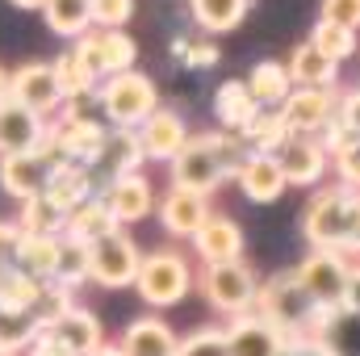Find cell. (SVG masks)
<instances>
[{"label":"cell","instance_id":"cell-8","mask_svg":"<svg viewBox=\"0 0 360 356\" xmlns=\"http://www.w3.org/2000/svg\"><path fill=\"white\" fill-rule=\"evenodd\" d=\"M297 281L302 289L310 293L314 306H344V293H348V276H352V260L344 252H331V248H310L302 260H297Z\"/></svg>","mask_w":360,"mask_h":356},{"label":"cell","instance_id":"cell-13","mask_svg":"<svg viewBox=\"0 0 360 356\" xmlns=\"http://www.w3.org/2000/svg\"><path fill=\"white\" fill-rule=\"evenodd\" d=\"M101 201L109 205V214L117 218V227L143 222L160 205L155 201V184L143 172H130V177H117V180H109V184H101Z\"/></svg>","mask_w":360,"mask_h":356},{"label":"cell","instance_id":"cell-5","mask_svg":"<svg viewBox=\"0 0 360 356\" xmlns=\"http://www.w3.org/2000/svg\"><path fill=\"white\" fill-rule=\"evenodd\" d=\"M197 289H201V298H205L218 314H226V319H239V314L256 310V298H260V281H256L252 265H243V260L205 265Z\"/></svg>","mask_w":360,"mask_h":356},{"label":"cell","instance_id":"cell-46","mask_svg":"<svg viewBox=\"0 0 360 356\" xmlns=\"http://www.w3.org/2000/svg\"><path fill=\"white\" fill-rule=\"evenodd\" d=\"M281 356H340L327 340H310V336H289V344L281 348Z\"/></svg>","mask_w":360,"mask_h":356},{"label":"cell","instance_id":"cell-42","mask_svg":"<svg viewBox=\"0 0 360 356\" xmlns=\"http://www.w3.org/2000/svg\"><path fill=\"white\" fill-rule=\"evenodd\" d=\"M134 17V0H92V25L96 30H122Z\"/></svg>","mask_w":360,"mask_h":356},{"label":"cell","instance_id":"cell-14","mask_svg":"<svg viewBox=\"0 0 360 356\" xmlns=\"http://www.w3.org/2000/svg\"><path fill=\"white\" fill-rule=\"evenodd\" d=\"M55 130H59L63 160L84 164V168H92V164L101 160V151H105V143H109V130H105L96 117H89V113H59V117H55Z\"/></svg>","mask_w":360,"mask_h":356},{"label":"cell","instance_id":"cell-37","mask_svg":"<svg viewBox=\"0 0 360 356\" xmlns=\"http://www.w3.org/2000/svg\"><path fill=\"white\" fill-rule=\"evenodd\" d=\"M310 42H314L331 63H348V59L356 55V46H360L356 30H344V25H331V21H314Z\"/></svg>","mask_w":360,"mask_h":356},{"label":"cell","instance_id":"cell-32","mask_svg":"<svg viewBox=\"0 0 360 356\" xmlns=\"http://www.w3.org/2000/svg\"><path fill=\"white\" fill-rule=\"evenodd\" d=\"M193 21L214 38V34H231L243 25L248 17V0H188Z\"/></svg>","mask_w":360,"mask_h":356},{"label":"cell","instance_id":"cell-4","mask_svg":"<svg viewBox=\"0 0 360 356\" xmlns=\"http://www.w3.org/2000/svg\"><path fill=\"white\" fill-rule=\"evenodd\" d=\"M352 210H356V193L352 189H344V184L314 189V197L302 210V235H306V243L310 248L344 252V239H348V227H352Z\"/></svg>","mask_w":360,"mask_h":356},{"label":"cell","instance_id":"cell-30","mask_svg":"<svg viewBox=\"0 0 360 356\" xmlns=\"http://www.w3.org/2000/svg\"><path fill=\"white\" fill-rule=\"evenodd\" d=\"M59 252H63V235H25L17 248V268L38 276V281H55Z\"/></svg>","mask_w":360,"mask_h":356},{"label":"cell","instance_id":"cell-18","mask_svg":"<svg viewBox=\"0 0 360 356\" xmlns=\"http://www.w3.org/2000/svg\"><path fill=\"white\" fill-rule=\"evenodd\" d=\"M193 252L201 265H231L243 260V227L231 214H210V222L193 235Z\"/></svg>","mask_w":360,"mask_h":356},{"label":"cell","instance_id":"cell-48","mask_svg":"<svg viewBox=\"0 0 360 356\" xmlns=\"http://www.w3.org/2000/svg\"><path fill=\"white\" fill-rule=\"evenodd\" d=\"M25 356H72V352H68V348H63L55 336H46V331H42V336L30 344V352H25Z\"/></svg>","mask_w":360,"mask_h":356},{"label":"cell","instance_id":"cell-1","mask_svg":"<svg viewBox=\"0 0 360 356\" xmlns=\"http://www.w3.org/2000/svg\"><path fill=\"white\" fill-rule=\"evenodd\" d=\"M248 143L243 134L235 130H205V134H193L184 143L176 160L168 164V177H172V189H193V193H214L222 189L226 177H239L243 160H248Z\"/></svg>","mask_w":360,"mask_h":356},{"label":"cell","instance_id":"cell-17","mask_svg":"<svg viewBox=\"0 0 360 356\" xmlns=\"http://www.w3.org/2000/svg\"><path fill=\"white\" fill-rule=\"evenodd\" d=\"M193 134H188V122L180 117L176 109H155L143 126H139V143H143V155L147 160H155V164H172L180 151H184V143H188Z\"/></svg>","mask_w":360,"mask_h":356},{"label":"cell","instance_id":"cell-33","mask_svg":"<svg viewBox=\"0 0 360 356\" xmlns=\"http://www.w3.org/2000/svg\"><path fill=\"white\" fill-rule=\"evenodd\" d=\"M17 222H21L25 235H63V231H68V210H63L59 201H51L46 193H38V197L21 201Z\"/></svg>","mask_w":360,"mask_h":356},{"label":"cell","instance_id":"cell-45","mask_svg":"<svg viewBox=\"0 0 360 356\" xmlns=\"http://www.w3.org/2000/svg\"><path fill=\"white\" fill-rule=\"evenodd\" d=\"M25 231L21 222H0V268H17V248H21Z\"/></svg>","mask_w":360,"mask_h":356},{"label":"cell","instance_id":"cell-38","mask_svg":"<svg viewBox=\"0 0 360 356\" xmlns=\"http://www.w3.org/2000/svg\"><path fill=\"white\" fill-rule=\"evenodd\" d=\"M38 319L34 314H4L0 310V356H25L38 340Z\"/></svg>","mask_w":360,"mask_h":356},{"label":"cell","instance_id":"cell-29","mask_svg":"<svg viewBox=\"0 0 360 356\" xmlns=\"http://www.w3.org/2000/svg\"><path fill=\"white\" fill-rule=\"evenodd\" d=\"M113 231H122V227H117V218L109 214V205H105L101 193H96V197H89V201L80 205V210L68 214V231H63V235L89 248V243L105 239V235H113Z\"/></svg>","mask_w":360,"mask_h":356},{"label":"cell","instance_id":"cell-34","mask_svg":"<svg viewBox=\"0 0 360 356\" xmlns=\"http://www.w3.org/2000/svg\"><path fill=\"white\" fill-rule=\"evenodd\" d=\"M289 139H293V130H289V122L281 117V109H260L256 122L243 130L248 151H260V155H276Z\"/></svg>","mask_w":360,"mask_h":356},{"label":"cell","instance_id":"cell-52","mask_svg":"<svg viewBox=\"0 0 360 356\" xmlns=\"http://www.w3.org/2000/svg\"><path fill=\"white\" fill-rule=\"evenodd\" d=\"M92 356H122V348H117V344H105V348H96Z\"/></svg>","mask_w":360,"mask_h":356},{"label":"cell","instance_id":"cell-19","mask_svg":"<svg viewBox=\"0 0 360 356\" xmlns=\"http://www.w3.org/2000/svg\"><path fill=\"white\" fill-rule=\"evenodd\" d=\"M117 348H122V356H176L180 340L168 319L143 314V319L126 323V331L117 336Z\"/></svg>","mask_w":360,"mask_h":356},{"label":"cell","instance_id":"cell-50","mask_svg":"<svg viewBox=\"0 0 360 356\" xmlns=\"http://www.w3.org/2000/svg\"><path fill=\"white\" fill-rule=\"evenodd\" d=\"M8 84H13V72H4V68H0V101L8 96Z\"/></svg>","mask_w":360,"mask_h":356},{"label":"cell","instance_id":"cell-28","mask_svg":"<svg viewBox=\"0 0 360 356\" xmlns=\"http://www.w3.org/2000/svg\"><path fill=\"white\" fill-rule=\"evenodd\" d=\"M248 92L256 96L260 109H281V105L289 101V92H293V76H289L285 63H276V59H260V63L248 72Z\"/></svg>","mask_w":360,"mask_h":356},{"label":"cell","instance_id":"cell-21","mask_svg":"<svg viewBox=\"0 0 360 356\" xmlns=\"http://www.w3.org/2000/svg\"><path fill=\"white\" fill-rule=\"evenodd\" d=\"M235 180H239L243 197L256 201V205L281 201V193L289 189V180H285V172H281V160H276V155H260V151H252V155L243 160V168H239Z\"/></svg>","mask_w":360,"mask_h":356},{"label":"cell","instance_id":"cell-35","mask_svg":"<svg viewBox=\"0 0 360 356\" xmlns=\"http://www.w3.org/2000/svg\"><path fill=\"white\" fill-rule=\"evenodd\" d=\"M96 42H101V68H105V80H109V76H122V72H134L139 42H134L126 30H96Z\"/></svg>","mask_w":360,"mask_h":356},{"label":"cell","instance_id":"cell-2","mask_svg":"<svg viewBox=\"0 0 360 356\" xmlns=\"http://www.w3.org/2000/svg\"><path fill=\"white\" fill-rule=\"evenodd\" d=\"M96 109L105 113V122L113 130H139L155 109H160V89L151 76L143 72H122L101 80L96 89Z\"/></svg>","mask_w":360,"mask_h":356},{"label":"cell","instance_id":"cell-20","mask_svg":"<svg viewBox=\"0 0 360 356\" xmlns=\"http://www.w3.org/2000/svg\"><path fill=\"white\" fill-rule=\"evenodd\" d=\"M46 336H55L72 356H92L96 348H105V331H101V319L84 310V306H68L63 314L51 319Z\"/></svg>","mask_w":360,"mask_h":356},{"label":"cell","instance_id":"cell-23","mask_svg":"<svg viewBox=\"0 0 360 356\" xmlns=\"http://www.w3.org/2000/svg\"><path fill=\"white\" fill-rule=\"evenodd\" d=\"M46 197L59 201V205L72 214V210H80L89 197H96V172L84 168V164L63 160V164H55L51 177H46Z\"/></svg>","mask_w":360,"mask_h":356},{"label":"cell","instance_id":"cell-40","mask_svg":"<svg viewBox=\"0 0 360 356\" xmlns=\"http://www.w3.org/2000/svg\"><path fill=\"white\" fill-rule=\"evenodd\" d=\"M176 356H231V348H226V331H222V327H197L193 336L180 340Z\"/></svg>","mask_w":360,"mask_h":356},{"label":"cell","instance_id":"cell-51","mask_svg":"<svg viewBox=\"0 0 360 356\" xmlns=\"http://www.w3.org/2000/svg\"><path fill=\"white\" fill-rule=\"evenodd\" d=\"M17 8H46V0H13Z\"/></svg>","mask_w":360,"mask_h":356},{"label":"cell","instance_id":"cell-22","mask_svg":"<svg viewBox=\"0 0 360 356\" xmlns=\"http://www.w3.org/2000/svg\"><path fill=\"white\" fill-rule=\"evenodd\" d=\"M46 177H51V164H42L34 151L25 155H0V189L17 201H30L38 193H46Z\"/></svg>","mask_w":360,"mask_h":356},{"label":"cell","instance_id":"cell-7","mask_svg":"<svg viewBox=\"0 0 360 356\" xmlns=\"http://www.w3.org/2000/svg\"><path fill=\"white\" fill-rule=\"evenodd\" d=\"M139 268H143V252L126 231H113L89 243V281L101 289H130L139 281Z\"/></svg>","mask_w":360,"mask_h":356},{"label":"cell","instance_id":"cell-6","mask_svg":"<svg viewBox=\"0 0 360 356\" xmlns=\"http://www.w3.org/2000/svg\"><path fill=\"white\" fill-rule=\"evenodd\" d=\"M256 310L272 319L285 336H306V327H310V319H314V302H310V293L302 289V281H297V272L289 268V272H276L269 276L264 285H260V298H256Z\"/></svg>","mask_w":360,"mask_h":356},{"label":"cell","instance_id":"cell-25","mask_svg":"<svg viewBox=\"0 0 360 356\" xmlns=\"http://www.w3.org/2000/svg\"><path fill=\"white\" fill-rule=\"evenodd\" d=\"M147 155H143V143H139V130H109V143H105V151H101V160L92 164V172L96 177H105V184L117 177H130V172H139V164H143Z\"/></svg>","mask_w":360,"mask_h":356},{"label":"cell","instance_id":"cell-49","mask_svg":"<svg viewBox=\"0 0 360 356\" xmlns=\"http://www.w3.org/2000/svg\"><path fill=\"white\" fill-rule=\"evenodd\" d=\"M344 310H348V314H360V265H352L348 293H344Z\"/></svg>","mask_w":360,"mask_h":356},{"label":"cell","instance_id":"cell-24","mask_svg":"<svg viewBox=\"0 0 360 356\" xmlns=\"http://www.w3.org/2000/svg\"><path fill=\"white\" fill-rule=\"evenodd\" d=\"M285 68L293 76V89H335V80H340V63H331L310 38L293 46V55H289Z\"/></svg>","mask_w":360,"mask_h":356},{"label":"cell","instance_id":"cell-16","mask_svg":"<svg viewBox=\"0 0 360 356\" xmlns=\"http://www.w3.org/2000/svg\"><path fill=\"white\" fill-rule=\"evenodd\" d=\"M46 117H38L34 109H25L17 96L0 101V155H25L38 151V143L46 139Z\"/></svg>","mask_w":360,"mask_h":356},{"label":"cell","instance_id":"cell-12","mask_svg":"<svg viewBox=\"0 0 360 356\" xmlns=\"http://www.w3.org/2000/svg\"><path fill=\"white\" fill-rule=\"evenodd\" d=\"M226 348L231 356H281V348L289 344V336L264 319L260 310H248V314H239V319H226Z\"/></svg>","mask_w":360,"mask_h":356},{"label":"cell","instance_id":"cell-27","mask_svg":"<svg viewBox=\"0 0 360 356\" xmlns=\"http://www.w3.org/2000/svg\"><path fill=\"white\" fill-rule=\"evenodd\" d=\"M42 298H46V281L21 268H0V310L4 314H34Z\"/></svg>","mask_w":360,"mask_h":356},{"label":"cell","instance_id":"cell-9","mask_svg":"<svg viewBox=\"0 0 360 356\" xmlns=\"http://www.w3.org/2000/svg\"><path fill=\"white\" fill-rule=\"evenodd\" d=\"M8 96H17L25 109H34L46 122H55L63 113V105H68V96L59 89V76H55V63H21L13 72Z\"/></svg>","mask_w":360,"mask_h":356},{"label":"cell","instance_id":"cell-39","mask_svg":"<svg viewBox=\"0 0 360 356\" xmlns=\"http://www.w3.org/2000/svg\"><path fill=\"white\" fill-rule=\"evenodd\" d=\"M55 281L68 285V289H76V285L89 281V248H84V243H76V239L63 235V252H59V272H55Z\"/></svg>","mask_w":360,"mask_h":356},{"label":"cell","instance_id":"cell-44","mask_svg":"<svg viewBox=\"0 0 360 356\" xmlns=\"http://www.w3.org/2000/svg\"><path fill=\"white\" fill-rule=\"evenodd\" d=\"M319 21L344 25V30H360V0H323L319 4Z\"/></svg>","mask_w":360,"mask_h":356},{"label":"cell","instance_id":"cell-15","mask_svg":"<svg viewBox=\"0 0 360 356\" xmlns=\"http://www.w3.org/2000/svg\"><path fill=\"white\" fill-rule=\"evenodd\" d=\"M155 214H160V222H164V231L172 235V239H188L193 243V235L210 222V197L205 193H193V189H168L164 197H160V205H155Z\"/></svg>","mask_w":360,"mask_h":356},{"label":"cell","instance_id":"cell-11","mask_svg":"<svg viewBox=\"0 0 360 356\" xmlns=\"http://www.w3.org/2000/svg\"><path fill=\"white\" fill-rule=\"evenodd\" d=\"M281 117L293 134H323L340 117V92L335 89H293L281 105Z\"/></svg>","mask_w":360,"mask_h":356},{"label":"cell","instance_id":"cell-36","mask_svg":"<svg viewBox=\"0 0 360 356\" xmlns=\"http://www.w3.org/2000/svg\"><path fill=\"white\" fill-rule=\"evenodd\" d=\"M55 76H59V89H63V96H68V101L96 96V89H101V80H96L89 68L76 59V51H63V55L55 59Z\"/></svg>","mask_w":360,"mask_h":356},{"label":"cell","instance_id":"cell-43","mask_svg":"<svg viewBox=\"0 0 360 356\" xmlns=\"http://www.w3.org/2000/svg\"><path fill=\"white\" fill-rule=\"evenodd\" d=\"M172 55H176V59H184L188 68H214V63L222 59L214 42H193V38H180V42H172Z\"/></svg>","mask_w":360,"mask_h":356},{"label":"cell","instance_id":"cell-47","mask_svg":"<svg viewBox=\"0 0 360 356\" xmlns=\"http://www.w3.org/2000/svg\"><path fill=\"white\" fill-rule=\"evenodd\" d=\"M340 122L348 126L352 139H360V89H352L348 96H340Z\"/></svg>","mask_w":360,"mask_h":356},{"label":"cell","instance_id":"cell-26","mask_svg":"<svg viewBox=\"0 0 360 356\" xmlns=\"http://www.w3.org/2000/svg\"><path fill=\"white\" fill-rule=\"evenodd\" d=\"M256 113H260V105H256V96L248 92V80H226V84H218V92H214V117L222 122V130L243 134V130L256 122Z\"/></svg>","mask_w":360,"mask_h":356},{"label":"cell","instance_id":"cell-31","mask_svg":"<svg viewBox=\"0 0 360 356\" xmlns=\"http://www.w3.org/2000/svg\"><path fill=\"white\" fill-rule=\"evenodd\" d=\"M42 17H46V30L51 34L80 42L92 30V0H46Z\"/></svg>","mask_w":360,"mask_h":356},{"label":"cell","instance_id":"cell-10","mask_svg":"<svg viewBox=\"0 0 360 356\" xmlns=\"http://www.w3.org/2000/svg\"><path fill=\"white\" fill-rule=\"evenodd\" d=\"M276 160H281L285 180L297 184V189H319L327 180V172H331V151L319 143V134H293L276 151Z\"/></svg>","mask_w":360,"mask_h":356},{"label":"cell","instance_id":"cell-3","mask_svg":"<svg viewBox=\"0 0 360 356\" xmlns=\"http://www.w3.org/2000/svg\"><path fill=\"white\" fill-rule=\"evenodd\" d=\"M193 285H197L193 265H188V256L176 252V248H155V252H147V256H143V268H139V281H134L139 298H143L147 306H155V310H168V306L184 302V298L193 293Z\"/></svg>","mask_w":360,"mask_h":356},{"label":"cell","instance_id":"cell-41","mask_svg":"<svg viewBox=\"0 0 360 356\" xmlns=\"http://www.w3.org/2000/svg\"><path fill=\"white\" fill-rule=\"evenodd\" d=\"M331 168H335V177H340V184H344V189L360 193V139L344 143V147L331 155Z\"/></svg>","mask_w":360,"mask_h":356}]
</instances>
